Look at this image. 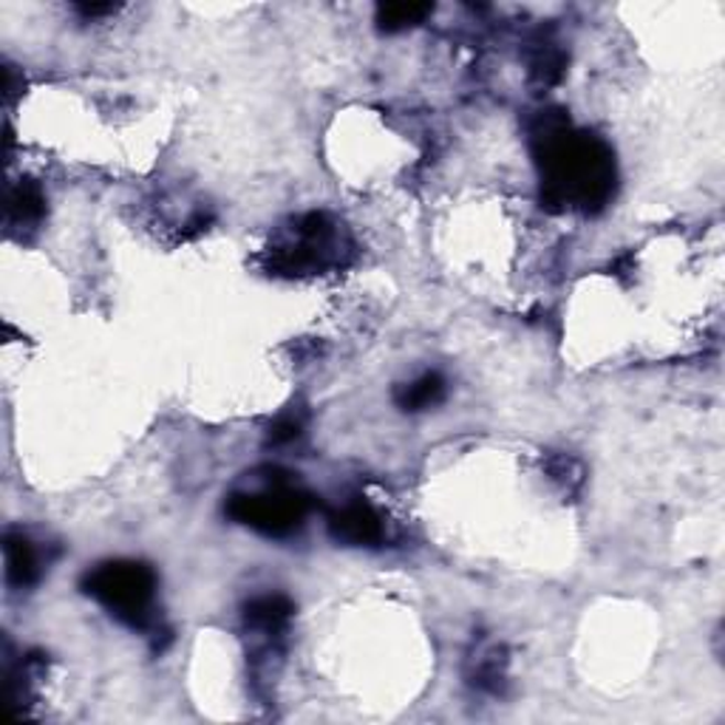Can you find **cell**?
<instances>
[{
  "instance_id": "cell-1",
  "label": "cell",
  "mask_w": 725,
  "mask_h": 725,
  "mask_svg": "<svg viewBox=\"0 0 725 725\" xmlns=\"http://www.w3.org/2000/svg\"><path fill=\"white\" fill-rule=\"evenodd\" d=\"M541 202L553 210L598 213L615 193V156L598 137L570 128L564 111H541L533 131Z\"/></svg>"
},
{
  "instance_id": "cell-2",
  "label": "cell",
  "mask_w": 725,
  "mask_h": 725,
  "mask_svg": "<svg viewBox=\"0 0 725 725\" xmlns=\"http://www.w3.org/2000/svg\"><path fill=\"white\" fill-rule=\"evenodd\" d=\"M79 587L97 604H102L113 618L122 620L126 627L148 629V624L153 620V598H156L159 578L145 561H102L83 575Z\"/></svg>"
},
{
  "instance_id": "cell-3",
  "label": "cell",
  "mask_w": 725,
  "mask_h": 725,
  "mask_svg": "<svg viewBox=\"0 0 725 725\" xmlns=\"http://www.w3.org/2000/svg\"><path fill=\"white\" fill-rule=\"evenodd\" d=\"M312 510V496L284 479H272L261 490L227 496L225 513L270 539H286L306 524Z\"/></svg>"
},
{
  "instance_id": "cell-4",
  "label": "cell",
  "mask_w": 725,
  "mask_h": 725,
  "mask_svg": "<svg viewBox=\"0 0 725 725\" xmlns=\"http://www.w3.org/2000/svg\"><path fill=\"white\" fill-rule=\"evenodd\" d=\"M295 238L286 245L270 247V270L275 275H312L340 264V238L337 225L326 213H306L295 221Z\"/></svg>"
},
{
  "instance_id": "cell-5",
  "label": "cell",
  "mask_w": 725,
  "mask_h": 725,
  "mask_svg": "<svg viewBox=\"0 0 725 725\" xmlns=\"http://www.w3.org/2000/svg\"><path fill=\"white\" fill-rule=\"evenodd\" d=\"M326 524H329L332 539L346 548H377L386 539V524H382L380 513L362 499L337 508L335 513H329Z\"/></svg>"
},
{
  "instance_id": "cell-6",
  "label": "cell",
  "mask_w": 725,
  "mask_h": 725,
  "mask_svg": "<svg viewBox=\"0 0 725 725\" xmlns=\"http://www.w3.org/2000/svg\"><path fill=\"white\" fill-rule=\"evenodd\" d=\"M292 613V600L284 595H261V598L250 600L245 609V624L250 632L261 635V638H281L290 627Z\"/></svg>"
},
{
  "instance_id": "cell-7",
  "label": "cell",
  "mask_w": 725,
  "mask_h": 725,
  "mask_svg": "<svg viewBox=\"0 0 725 725\" xmlns=\"http://www.w3.org/2000/svg\"><path fill=\"white\" fill-rule=\"evenodd\" d=\"M3 561H7V584L12 589H29L40 581V555L23 533H7L3 539Z\"/></svg>"
},
{
  "instance_id": "cell-8",
  "label": "cell",
  "mask_w": 725,
  "mask_h": 725,
  "mask_svg": "<svg viewBox=\"0 0 725 725\" xmlns=\"http://www.w3.org/2000/svg\"><path fill=\"white\" fill-rule=\"evenodd\" d=\"M442 400H445V380H442V375H436V371H429V375L416 377V380L411 382H402L394 391L397 409L411 411V414L434 409Z\"/></svg>"
},
{
  "instance_id": "cell-9",
  "label": "cell",
  "mask_w": 725,
  "mask_h": 725,
  "mask_svg": "<svg viewBox=\"0 0 725 725\" xmlns=\"http://www.w3.org/2000/svg\"><path fill=\"white\" fill-rule=\"evenodd\" d=\"M46 216V196H43V187L32 178H23L18 187L9 191L7 198V218L9 225H37L40 218Z\"/></svg>"
},
{
  "instance_id": "cell-10",
  "label": "cell",
  "mask_w": 725,
  "mask_h": 725,
  "mask_svg": "<svg viewBox=\"0 0 725 725\" xmlns=\"http://www.w3.org/2000/svg\"><path fill=\"white\" fill-rule=\"evenodd\" d=\"M431 12H434L431 3H382V7H377L375 20L382 32H405V29L422 23Z\"/></svg>"
},
{
  "instance_id": "cell-11",
  "label": "cell",
  "mask_w": 725,
  "mask_h": 725,
  "mask_svg": "<svg viewBox=\"0 0 725 725\" xmlns=\"http://www.w3.org/2000/svg\"><path fill=\"white\" fill-rule=\"evenodd\" d=\"M505 669H508V652L501 647H490L488 652H479L470 672V683L481 692H499L505 683Z\"/></svg>"
},
{
  "instance_id": "cell-12",
  "label": "cell",
  "mask_w": 725,
  "mask_h": 725,
  "mask_svg": "<svg viewBox=\"0 0 725 725\" xmlns=\"http://www.w3.org/2000/svg\"><path fill=\"white\" fill-rule=\"evenodd\" d=\"M564 68H567L564 52L544 43V48H539V54H535L533 63H530V77H533V83H539L541 88H550L564 77Z\"/></svg>"
},
{
  "instance_id": "cell-13",
  "label": "cell",
  "mask_w": 725,
  "mask_h": 725,
  "mask_svg": "<svg viewBox=\"0 0 725 725\" xmlns=\"http://www.w3.org/2000/svg\"><path fill=\"white\" fill-rule=\"evenodd\" d=\"M550 474H553L555 481H561L564 488H578L581 481H584V470L575 459L570 456H555L550 459Z\"/></svg>"
},
{
  "instance_id": "cell-14",
  "label": "cell",
  "mask_w": 725,
  "mask_h": 725,
  "mask_svg": "<svg viewBox=\"0 0 725 725\" xmlns=\"http://www.w3.org/2000/svg\"><path fill=\"white\" fill-rule=\"evenodd\" d=\"M301 436V420L297 416H278L275 422L270 425V431H267V442L270 445H284V442H292Z\"/></svg>"
},
{
  "instance_id": "cell-15",
  "label": "cell",
  "mask_w": 725,
  "mask_h": 725,
  "mask_svg": "<svg viewBox=\"0 0 725 725\" xmlns=\"http://www.w3.org/2000/svg\"><path fill=\"white\" fill-rule=\"evenodd\" d=\"M77 12L83 14V18H102V14L117 12V7H113V3H79Z\"/></svg>"
}]
</instances>
